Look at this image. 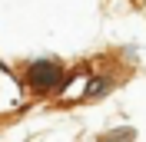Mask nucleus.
Wrapping results in <instances>:
<instances>
[{
    "mask_svg": "<svg viewBox=\"0 0 146 142\" xmlns=\"http://www.w3.org/2000/svg\"><path fill=\"white\" fill-rule=\"evenodd\" d=\"M60 66L56 63H33V70H30V80H33V86H40V89H50V86H56L60 83Z\"/></svg>",
    "mask_w": 146,
    "mask_h": 142,
    "instance_id": "obj_1",
    "label": "nucleus"
}]
</instances>
